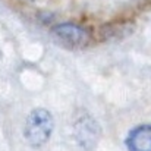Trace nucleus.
<instances>
[{
	"instance_id": "1",
	"label": "nucleus",
	"mask_w": 151,
	"mask_h": 151,
	"mask_svg": "<svg viewBox=\"0 0 151 151\" xmlns=\"http://www.w3.org/2000/svg\"><path fill=\"white\" fill-rule=\"evenodd\" d=\"M53 126H54L53 116L49 110L34 109L25 120L24 137L31 147L40 148L50 139Z\"/></svg>"
},
{
	"instance_id": "2",
	"label": "nucleus",
	"mask_w": 151,
	"mask_h": 151,
	"mask_svg": "<svg viewBox=\"0 0 151 151\" xmlns=\"http://www.w3.org/2000/svg\"><path fill=\"white\" fill-rule=\"evenodd\" d=\"M53 35L56 37L59 43H62L65 47H69V49H81V47H85L91 41L90 32L84 27L72 24V22L56 25L53 28Z\"/></svg>"
},
{
	"instance_id": "3",
	"label": "nucleus",
	"mask_w": 151,
	"mask_h": 151,
	"mask_svg": "<svg viewBox=\"0 0 151 151\" xmlns=\"http://www.w3.org/2000/svg\"><path fill=\"white\" fill-rule=\"evenodd\" d=\"M75 138L81 147L93 148L100 138V126L90 116L81 117L75 125Z\"/></svg>"
},
{
	"instance_id": "4",
	"label": "nucleus",
	"mask_w": 151,
	"mask_h": 151,
	"mask_svg": "<svg viewBox=\"0 0 151 151\" xmlns=\"http://www.w3.org/2000/svg\"><path fill=\"white\" fill-rule=\"evenodd\" d=\"M128 151H151V125L134 128L126 137Z\"/></svg>"
}]
</instances>
